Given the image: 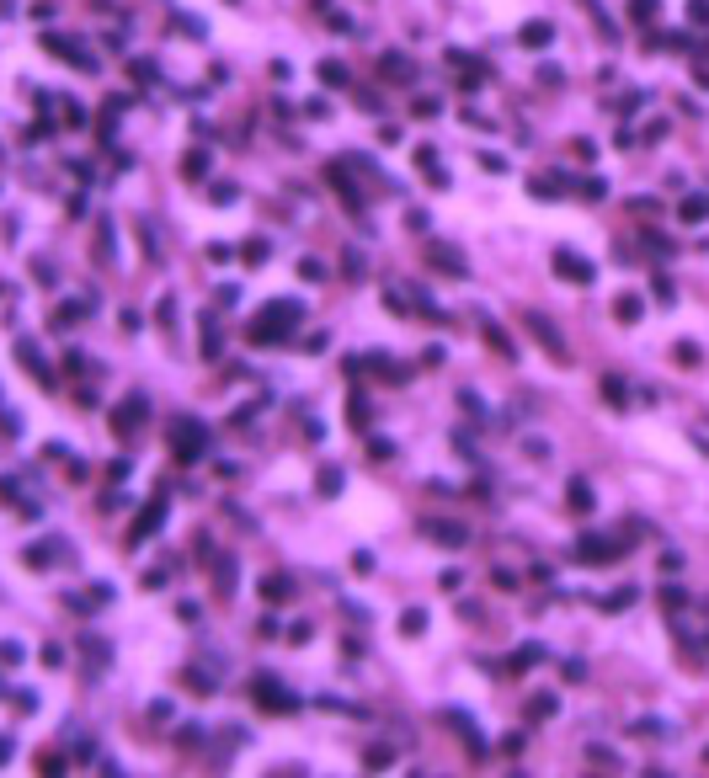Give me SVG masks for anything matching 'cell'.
<instances>
[{
    "instance_id": "obj_7",
    "label": "cell",
    "mask_w": 709,
    "mask_h": 778,
    "mask_svg": "<svg viewBox=\"0 0 709 778\" xmlns=\"http://www.w3.org/2000/svg\"><path fill=\"white\" fill-rule=\"evenodd\" d=\"M160 523H166V501H150V507H144V517L134 523V533H128V544H144Z\"/></svg>"
},
{
    "instance_id": "obj_30",
    "label": "cell",
    "mask_w": 709,
    "mask_h": 778,
    "mask_svg": "<svg viewBox=\"0 0 709 778\" xmlns=\"http://www.w3.org/2000/svg\"><path fill=\"white\" fill-rule=\"evenodd\" d=\"M603 400H613V405H624V400H630V389H624V379H603Z\"/></svg>"
},
{
    "instance_id": "obj_20",
    "label": "cell",
    "mask_w": 709,
    "mask_h": 778,
    "mask_svg": "<svg viewBox=\"0 0 709 778\" xmlns=\"http://www.w3.org/2000/svg\"><path fill=\"white\" fill-rule=\"evenodd\" d=\"M181 176H187V181H203V176H208V155L192 150L187 160H181Z\"/></svg>"
},
{
    "instance_id": "obj_4",
    "label": "cell",
    "mask_w": 709,
    "mask_h": 778,
    "mask_svg": "<svg viewBox=\"0 0 709 778\" xmlns=\"http://www.w3.org/2000/svg\"><path fill=\"white\" fill-rule=\"evenodd\" d=\"M528 330H533V342L549 352L555 363H571V346L560 342V330H555V320H544V314H528Z\"/></svg>"
},
{
    "instance_id": "obj_38",
    "label": "cell",
    "mask_w": 709,
    "mask_h": 778,
    "mask_svg": "<svg viewBox=\"0 0 709 778\" xmlns=\"http://www.w3.org/2000/svg\"><path fill=\"white\" fill-rule=\"evenodd\" d=\"M603 192H608V181H597V176H587V181H581V197H592V203H597Z\"/></svg>"
},
{
    "instance_id": "obj_28",
    "label": "cell",
    "mask_w": 709,
    "mask_h": 778,
    "mask_svg": "<svg viewBox=\"0 0 709 778\" xmlns=\"http://www.w3.org/2000/svg\"><path fill=\"white\" fill-rule=\"evenodd\" d=\"M656 11H662V0H630V16H634V22H650Z\"/></svg>"
},
{
    "instance_id": "obj_40",
    "label": "cell",
    "mask_w": 709,
    "mask_h": 778,
    "mask_svg": "<svg viewBox=\"0 0 709 778\" xmlns=\"http://www.w3.org/2000/svg\"><path fill=\"white\" fill-rule=\"evenodd\" d=\"M368 453H374V459H395V443H384V437H374V443H368Z\"/></svg>"
},
{
    "instance_id": "obj_12",
    "label": "cell",
    "mask_w": 709,
    "mask_h": 778,
    "mask_svg": "<svg viewBox=\"0 0 709 778\" xmlns=\"http://www.w3.org/2000/svg\"><path fill=\"white\" fill-rule=\"evenodd\" d=\"M416 165H422V176L432 181V187H448V171L438 165V150H432V144H422V150H416Z\"/></svg>"
},
{
    "instance_id": "obj_27",
    "label": "cell",
    "mask_w": 709,
    "mask_h": 778,
    "mask_svg": "<svg viewBox=\"0 0 709 778\" xmlns=\"http://www.w3.org/2000/svg\"><path fill=\"white\" fill-rule=\"evenodd\" d=\"M320 80H326V86H347V70H342L336 59H326L320 64Z\"/></svg>"
},
{
    "instance_id": "obj_41",
    "label": "cell",
    "mask_w": 709,
    "mask_h": 778,
    "mask_svg": "<svg viewBox=\"0 0 709 778\" xmlns=\"http://www.w3.org/2000/svg\"><path fill=\"white\" fill-rule=\"evenodd\" d=\"M688 22H709V0H688Z\"/></svg>"
},
{
    "instance_id": "obj_29",
    "label": "cell",
    "mask_w": 709,
    "mask_h": 778,
    "mask_svg": "<svg viewBox=\"0 0 709 778\" xmlns=\"http://www.w3.org/2000/svg\"><path fill=\"white\" fill-rule=\"evenodd\" d=\"M662 608H672V613L688 608V592H683V586H662Z\"/></svg>"
},
{
    "instance_id": "obj_17",
    "label": "cell",
    "mask_w": 709,
    "mask_h": 778,
    "mask_svg": "<svg viewBox=\"0 0 709 778\" xmlns=\"http://www.w3.org/2000/svg\"><path fill=\"white\" fill-rule=\"evenodd\" d=\"M288 597H293L288 576H261V602H288Z\"/></svg>"
},
{
    "instance_id": "obj_26",
    "label": "cell",
    "mask_w": 709,
    "mask_h": 778,
    "mask_svg": "<svg viewBox=\"0 0 709 778\" xmlns=\"http://www.w3.org/2000/svg\"><path fill=\"white\" fill-rule=\"evenodd\" d=\"M581 6H587V11H592V22H597V32H603L608 43H613V38H619V32H613V22H608V16H603V6H597V0H581Z\"/></svg>"
},
{
    "instance_id": "obj_39",
    "label": "cell",
    "mask_w": 709,
    "mask_h": 778,
    "mask_svg": "<svg viewBox=\"0 0 709 778\" xmlns=\"http://www.w3.org/2000/svg\"><path fill=\"white\" fill-rule=\"evenodd\" d=\"M299 277H310V283H315V277H326V267H320V261H310V256H304V261H299Z\"/></svg>"
},
{
    "instance_id": "obj_8",
    "label": "cell",
    "mask_w": 709,
    "mask_h": 778,
    "mask_svg": "<svg viewBox=\"0 0 709 778\" xmlns=\"http://www.w3.org/2000/svg\"><path fill=\"white\" fill-rule=\"evenodd\" d=\"M427 261H432V267H443V272H453V277H464L469 272V261L459 251H448V245H427Z\"/></svg>"
},
{
    "instance_id": "obj_14",
    "label": "cell",
    "mask_w": 709,
    "mask_h": 778,
    "mask_svg": "<svg viewBox=\"0 0 709 778\" xmlns=\"http://www.w3.org/2000/svg\"><path fill=\"white\" fill-rule=\"evenodd\" d=\"M565 507H571V512H581V517H587V512L597 507V501H592V485H587V480H571V485H565Z\"/></svg>"
},
{
    "instance_id": "obj_47",
    "label": "cell",
    "mask_w": 709,
    "mask_h": 778,
    "mask_svg": "<svg viewBox=\"0 0 709 778\" xmlns=\"http://www.w3.org/2000/svg\"><path fill=\"white\" fill-rule=\"evenodd\" d=\"M6 752H11V741H6V735H0V763H6Z\"/></svg>"
},
{
    "instance_id": "obj_24",
    "label": "cell",
    "mask_w": 709,
    "mask_h": 778,
    "mask_svg": "<svg viewBox=\"0 0 709 778\" xmlns=\"http://www.w3.org/2000/svg\"><path fill=\"white\" fill-rule=\"evenodd\" d=\"M347 427L352 432H368V405L363 400H347Z\"/></svg>"
},
{
    "instance_id": "obj_23",
    "label": "cell",
    "mask_w": 709,
    "mask_h": 778,
    "mask_svg": "<svg viewBox=\"0 0 709 778\" xmlns=\"http://www.w3.org/2000/svg\"><path fill=\"white\" fill-rule=\"evenodd\" d=\"M630 602H634V592H630V586H619V592H608V597H603V613H624Z\"/></svg>"
},
{
    "instance_id": "obj_35",
    "label": "cell",
    "mask_w": 709,
    "mask_h": 778,
    "mask_svg": "<svg viewBox=\"0 0 709 778\" xmlns=\"http://www.w3.org/2000/svg\"><path fill=\"white\" fill-rule=\"evenodd\" d=\"M128 75H134L139 86H150V80H155V64H150V59H134V64H128Z\"/></svg>"
},
{
    "instance_id": "obj_3",
    "label": "cell",
    "mask_w": 709,
    "mask_h": 778,
    "mask_svg": "<svg viewBox=\"0 0 709 778\" xmlns=\"http://www.w3.org/2000/svg\"><path fill=\"white\" fill-rule=\"evenodd\" d=\"M549 267H555V277H565V283H581V288L597 277V267H592L581 251H571V245H560V251L549 256Z\"/></svg>"
},
{
    "instance_id": "obj_2",
    "label": "cell",
    "mask_w": 709,
    "mask_h": 778,
    "mask_svg": "<svg viewBox=\"0 0 709 778\" xmlns=\"http://www.w3.org/2000/svg\"><path fill=\"white\" fill-rule=\"evenodd\" d=\"M624 549H630L624 539H603V533H587V539H576V544H571V554L581 560V565H613Z\"/></svg>"
},
{
    "instance_id": "obj_13",
    "label": "cell",
    "mask_w": 709,
    "mask_h": 778,
    "mask_svg": "<svg viewBox=\"0 0 709 778\" xmlns=\"http://www.w3.org/2000/svg\"><path fill=\"white\" fill-rule=\"evenodd\" d=\"M257 703H272V709H288V715L299 709V699H293V693H283L277 682H257Z\"/></svg>"
},
{
    "instance_id": "obj_6",
    "label": "cell",
    "mask_w": 709,
    "mask_h": 778,
    "mask_svg": "<svg viewBox=\"0 0 709 778\" xmlns=\"http://www.w3.org/2000/svg\"><path fill=\"white\" fill-rule=\"evenodd\" d=\"M139 421H144V400H139V395H128V400L118 405V416H112V432L118 437H128L139 427Z\"/></svg>"
},
{
    "instance_id": "obj_16",
    "label": "cell",
    "mask_w": 709,
    "mask_h": 778,
    "mask_svg": "<svg viewBox=\"0 0 709 778\" xmlns=\"http://www.w3.org/2000/svg\"><path fill=\"white\" fill-rule=\"evenodd\" d=\"M422 533H427V539H438V544H448V549L464 544V523H427Z\"/></svg>"
},
{
    "instance_id": "obj_37",
    "label": "cell",
    "mask_w": 709,
    "mask_h": 778,
    "mask_svg": "<svg viewBox=\"0 0 709 778\" xmlns=\"http://www.w3.org/2000/svg\"><path fill=\"white\" fill-rule=\"evenodd\" d=\"M363 763H368V768H390V763H395V752H390V747H374Z\"/></svg>"
},
{
    "instance_id": "obj_18",
    "label": "cell",
    "mask_w": 709,
    "mask_h": 778,
    "mask_svg": "<svg viewBox=\"0 0 709 778\" xmlns=\"http://www.w3.org/2000/svg\"><path fill=\"white\" fill-rule=\"evenodd\" d=\"M640 310H646V304L634 299V293H619V299H613V320H624V326H634V320H640Z\"/></svg>"
},
{
    "instance_id": "obj_34",
    "label": "cell",
    "mask_w": 709,
    "mask_h": 778,
    "mask_svg": "<svg viewBox=\"0 0 709 778\" xmlns=\"http://www.w3.org/2000/svg\"><path fill=\"white\" fill-rule=\"evenodd\" d=\"M229 581H235V560L224 554V565H219V597H229V592H235Z\"/></svg>"
},
{
    "instance_id": "obj_10",
    "label": "cell",
    "mask_w": 709,
    "mask_h": 778,
    "mask_svg": "<svg viewBox=\"0 0 709 778\" xmlns=\"http://www.w3.org/2000/svg\"><path fill=\"white\" fill-rule=\"evenodd\" d=\"M517 43H523V48H549V43H555V27H549V22H523Z\"/></svg>"
},
{
    "instance_id": "obj_9",
    "label": "cell",
    "mask_w": 709,
    "mask_h": 778,
    "mask_svg": "<svg viewBox=\"0 0 709 778\" xmlns=\"http://www.w3.org/2000/svg\"><path fill=\"white\" fill-rule=\"evenodd\" d=\"M539 661H544V645H517L507 656V666H501V677H517L523 666H539Z\"/></svg>"
},
{
    "instance_id": "obj_43",
    "label": "cell",
    "mask_w": 709,
    "mask_h": 778,
    "mask_svg": "<svg viewBox=\"0 0 709 778\" xmlns=\"http://www.w3.org/2000/svg\"><path fill=\"white\" fill-rule=\"evenodd\" d=\"M480 165L491 171V176H501V171H507V160H501V155H480Z\"/></svg>"
},
{
    "instance_id": "obj_46",
    "label": "cell",
    "mask_w": 709,
    "mask_h": 778,
    "mask_svg": "<svg viewBox=\"0 0 709 778\" xmlns=\"http://www.w3.org/2000/svg\"><path fill=\"white\" fill-rule=\"evenodd\" d=\"M694 86H699V91H709V64H699V70H694Z\"/></svg>"
},
{
    "instance_id": "obj_32",
    "label": "cell",
    "mask_w": 709,
    "mask_h": 778,
    "mask_svg": "<svg viewBox=\"0 0 709 778\" xmlns=\"http://www.w3.org/2000/svg\"><path fill=\"white\" fill-rule=\"evenodd\" d=\"M342 491V469H320V496H336Z\"/></svg>"
},
{
    "instance_id": "obj_31",
    "label": "cell",
    "mask_w": 709,
    "mask_h": 778,
    "mask_svg": "<svg viewBox=\"0 0 709 778\" xmlns=\"http://www.w3.org/2000/svg\"><path fill=\"white\" fill-rule=\"evenodd\" d=\"M485 342L496 346L501 358H512V342H507V336H501V326H485Z\"/></svg>"
},
{
    "instance_id": "obj_1",
    "label": "cell",
    "mask_w": 709,
    "mask_h": 778,
    "mask_svg": "<svg viewBox=\"0 0 709 778\" xmlns=\"http://www.w3.org/2000/svg\"><path fill=\"white\" fill-rule=\"evenodd\" d=\"M304 320V310L293 299H283V304H272V310H261L257 320H251V342L257 346H272V342H283L288 336V326H299Z\"/></svg>"
},
{
    "instance_id": "obj_21",
    "label": "cell",
    "mask_w": 709,
    "mask_h": 778,
    "mask_svg": "<svg viewBox=\"0 0 709 778\" xmlns=\"http://www.w3.org/2000/svg\"><path fill=\"white\" fill-rule=\"evenodd\" d=\"M555 709H560V699H555V693H533V699H528V715H533V719H549Z\"/></svg>"
},
{
    "instance_id": "obj_22",
    "label": "cell",
    "mask_w": 709,
    "mask_h": 778,
    "mask_svg": "<svg viewBox=\"0 0 709 778\" xmlns=\"http://www.w3.org/2000/svg\"><path fill=\"white\" fill-rule=\"evenodd\" d=\"M587 763L597 768V773H613V768H619V757H613L608 747H587Z\"/></svg>"
},
{
    "instance_id": "obj_15",
    "label": "cell",
    "mask_w": 709,
    "mask_h": 778,
    "mask_svg": "<svg viewBox=\"0 0 709 778\" xmlns=\"http://www.w3.org/2000/svg\"><path fill=\"white\" fill-rule=\"evenodd\" d=\"M678 219H683V224H704V219H709V197H704V192L683 197V203H678Z\"/></svg>"
},
{
    "instance_id": "obj_33",
    "label": "cell",
    "mask_w": 709,
    "mask_h": 778,
    "mask_svg": "<svg viewBox=\"0 0 709 778\" xmlns=\"http://www.w3.org/2000/svg\"><path fill=\"white\" fill-rule=\"evenodd\" d=\"M176 32L197 43V38H203V22H197V16H176Z\"/></svg>"
},
{
    "instance_id": "obj_11",
    "label": "cell",
    "mask_w": 709,
    "mask_h": 778,
    "mask_svg": "<svg viewBox=\"0 0 709 778\" xmlns=\"http://www.w3.org/2000/svg\"><path fill=\"white\" fill-rule=\"evenodd\" d=\"M379 75L390 80V86H406V80H411V59H406V54H384V59H379Z\"/></svg>"
},
{
    "instance_id": "obj_25",
    "label": "cell",
    "mask_w": 709,
    "mask_h": 778,
    "mask_svg": "<svg viewBox=\"0 0 709 778\" xmlns=\"http://www.w3.org/2000/svg\"><path fill=\"white\" fill-rule=\"evenodd\" d=\"M427 629V613L422 608H406V613H400V634H422Z\"/></svg>"
},
{
    "instance_id": "obj_19",
    "label": "cell",
    "mask_w": 709,
    "mask_h": 778,
    "mask_svg": "<svg viewBox=\"0 0 709 778\" xmlns=\"http://www.w3.org/2000/svg\"><path fill=\"white\" fill-rule=\"evenodd\" d=\"M528 192L533 197H560V192H565V181H560V176H528Z\"/></svg>"
},
{
    "instance_id": "obj_42",
    "label": "cell",
    "mask_w": 709,
    "mask_h": 778,
    "mask_svg": "<svg viewBox=\"0 0 709 778\" xmlns=\"http://www.w3.org/2000/svg\"><path fill=\"white\" fill-rule=\"evenodd\" d=\"M22 656H27V650H22V645H16V640H11V645H0V661H11V666H16V661H22Z\"/></svg>"
},
{
    "instance_id": "obj_36",
    "label": "cell",
    "mask_w": 709,
    "mask_h": 778,
    "mask_svg": "<svg viewBox=\"0 0 709 778\" xmlns=\"http://www.w3.org/2000/svg\"><path fill=\"white\" fill-rule=\"evenodd\" d=\"M267 240H245V261H251V267H257V261H267Z\"/></svg>"
},
{
    "instance_id": "obj_44",
    "label": "cell",
    "mask_w": 709,
    "mask_h": 778,
    "mask_svg": "<svg viewBox=\"0 0 709 778\" xmlns=\"http://www.w3.org/2000/svg\"><path fill=\"white\" fill-rule=\"evenodd\" d=\"M187 688H192V693H213V682H208V677H197V672H187Z\"/></svg>"
},
{
    "instance_id": "obj_5",
    "label": "cell",
    "mask_w": 709,
    "mask_h": 778,
    "mask_svg": "<svg viewBox=\"0 0 709 778\" xmlns=\"http://www.w3.org/2000/svg\"><path fill=\"white\" fill-rule=\"evenodd\" d=\"M43 48H48V54H59V59H70V64H80V70H96V59H91L75 38H64V32H43Z\"/></svg>"
},
{
    "instance_id": "obj_45",
    "label": "cell",
    "mask_w": 709,
    "mask_h": 778,
    "mask_svg": "<svg viewBox=\"0 0 709 778\" xmlns=\"http://www.w3.org/2000/svg\"><path fill=\"white\" fill-rule=\"evenodd\" d=\"M678 363H699V346L694 342H678Z\"/></svg>"
}]
</instances>
